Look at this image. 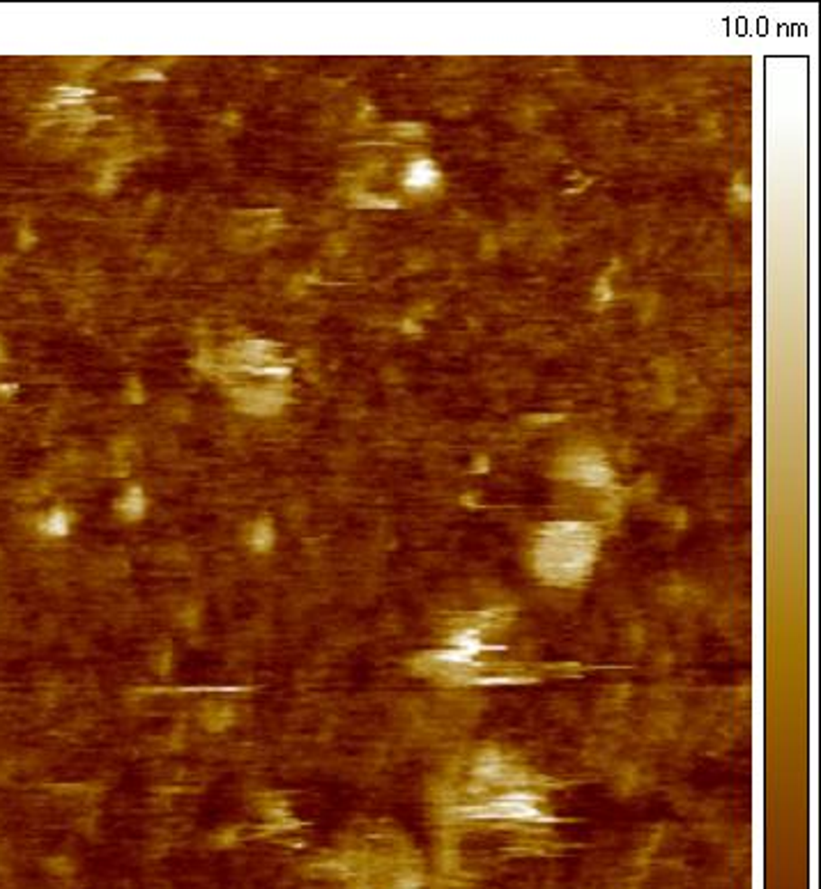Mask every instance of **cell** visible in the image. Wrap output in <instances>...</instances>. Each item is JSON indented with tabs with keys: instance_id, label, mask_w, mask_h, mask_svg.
<instances>
[{
	"instance_id": "obj_1",
	"label": "cell",
	"mask_w": 821,
	"mask_h": 889,
	"mask_svg": "<svg viewBox=\"0 0 821 889\" xmlns=\"http://www.w3.org/2000/svg\"><path fill=\"white\" fill-rule=\"evenodd\" d=\"M601 536L587 522H553L534 542V570L553 587H574L592 572Z\"/></svg>"
},
{
	"instance_id": "obj_2",
	"label": "cell",
	"mask_w": 821,
	"mask_h": 889,
	"mask_svg": "<svg viewBox=\"0 0 821 889\" xmlns=\"http://www.w3.org/2000/svg\"><path fill=\"white\" fill-rule=\"evenodd\" d=\"M458 816L467 820H502V823H546L550 816L543 811L541 795L522 789H504L502 793L490 795L481 802L465 804L458 809Z\"/></svg>"
},
{
	"instance_id": "obj_3",
	"label": "cell",
	"mask_w": 821,
	"mask_h": 889,
	"mask_svg": "<svg viewBox=\"0 0 821 889\" xmlns=\"http://www.w3.org/2000/svg\"><path fill=\"white\" fill-rule=\"evenodd\" d=\"M571 476L587 487H605L610 486V480H612V471H610V467L605 465L601 458H593V455L575 458Z\"/></svg>"
},
{
	"instance_id": "obj_4",
	"label": "cell",
	"mask_w": 821,
	"mask_h": 889,
	"mask_svg": "<svg viewBox=\"0 0 821 889\" xmlns=\"http://www.w3.org/2000/svg\"><path fill=\"white\" fill-rule=\"evenodd\" d=\"M437 182H440V171L428 159H419V162H415L407 168L406 184L410 189H431Z\"/></svg>"
},
{
	"instance_id": "obj_5",
	"label": "cell",
	"mask_w": 821,
	"mask_h": 889,
	"mask_svg": "<svg viewBox=\"0 0 821 889\" xmlns=\"http://www.w3.org/2000/svg\"><path fill=\"white\" fill-rule=\"evenodd\" d=\"M40 529L46 538H65L70 536L71 531V517L67 515L65 511H61V508H53V511L42 520Z\"/></svg>"
},
{
	"instance_id": "obj_6",
	"label": "cell",
	"mask_w": 821,
	"mask_h": 889,
	"mask_svg": "<svg viewBox=\"0 0 821 889\" xmlns=\"http://www.w3.org/2000/svg\"><path fill=\"white\" fill-rule=\"evenodd\" d=\"M117 508H120V513L125 515V520H141V517L145 515V508H147V499L145 495H143L141 487H132L127 495L122 496Z\"/></svg>"
},
{
	"instance_id": "obj_7",
	"label": "cell",
	"mask_w": 821,
	"mask_h": 889,
	"mask_svg": "<svg viewBox=\"0 0 821 889\" xmlns=\"http://www.w3.org/2000/svg\"><path fill=\"white\" fill-rule=\"evenodd\" d=\"M274 545V531L269 526V522H258L254 526V533H251V547L256 551H267L269 547Z\"/></svg>"
}]
</instances>
